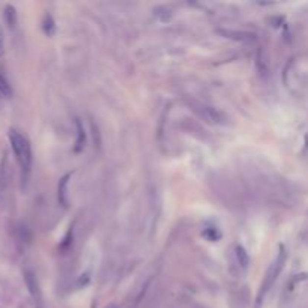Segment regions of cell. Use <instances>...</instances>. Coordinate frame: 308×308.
<instances>
[{"label": "cell", "mask_w": 308, "mask_h": 308, "mask_svg": "<svg viewBox=\"0 0 308 308\" xmlns=\"http://www.w3.org/2000/svg\"><path fill=\"white\" fill-rule=\"evenodd\" d=\"M84 143H86V134H84V129H83L81 122L77 121V140H76V148H74V151L76 152H80L84 148Z\"/></svg>", "instance_id": "obj_8"}, {"label": "cell", "mask_w": 308, "mask_h": 308, "mask_svg": "<svg viewBox=\"0 0 308 308\" xmlns=\"http://www.w3.org/2000/svg\"><path fill=\"white\" fill-rule=\"evenodd\" d=\"M3 17H5V21L6 25L14 29L15 25H17V12H15V8L12 5H6L5 9H3Z\"/></svg>", "instance_id": "obj_6"}, {"label": "cell", "mask_w": 308, "mask_h": 308, "mask_svg": "<svg viewBox=\"0 0 308 308\" xmlns=\"http://www.w3.org/2000/svg\"><path fill=\"white\" fill-rule=\"evenodd\" d=\"M194 110L199 113L200 117L212 125H224L226 124V116L215 107L207 105V104H202V103H196L194 104Z\"/></svg>", "instance_id": "obj_3"}, {"label": "cell", "mask_w": 308, "mask_h": 308, "mask_svg": "<svg viewBox=\"0 0 308 308\" xmlns=\"http://www.w3.org/2000/svg\"><path fill=\"white\" fill-rule=\"evenodd\" d=\"M234 257H236V262H238V266L242 271H247L248 266H250V256L245 251V248L241 247V245H236L234 247Z\"/></svg>", "instance_id": "obj_4"}, {"label": "cell", "mask_w": 308, "mask_h": 308, "mask_svg": "<svg viewBox=\"0 0 308 308\" xmlns=\"http://www.w3.org/2000/svg\"><path fill=\"white\" fill-rule=\"evenodd\" d=\"M25 278H26V284H27L29 292L32 293V296L38 298V295H39V287H38V281H36L35 275H33L30 271H27V272L25 274Z\"/></svg>", "instance_id": "obj_7"}, {"label": "cell", "mask_w": 308, "mask_h": 308, "mask_svg": "<svg viewBox=\"0 0 308 308\" xmlns=\"http://www.w3.org/2000/svg\"><path fill=\"white\" fill-rule=\"evenodd\" d=\"M42 29H44V32L49 35V36H51L53 33H54V30H56V25H54V20H53V17L50 15V14H47L45 17H44V21H42Z\"/></svg>", "instance_id": "obj_10"}, {"label": "cell", "mask_w": 308, "mask_h": 308, "mask_svg": "<svg viewBox=\"0 0 308 308\" xmlns=\"http://www.w3.org/2000/svg\"><path fill=\"white\" fill-rule=\"evenodd\" d=\"M287 260V253L284 251V248H280V253L277 256V258L272 262V265L269 266L265 278H263V282L262 286H260V290H258V295H257V305L262 304V301L265 299L266 293L271 290V287L274 286V282L277 281L278 275L281 274L282 268H284V263H286Z\"/></svg>", "instance_id": "obj_2"}, {"label": "cell", "mask_w": 308, "mask_h": 308, "mask_svg": "<svg viewBox=\"0 0 308 308\" xmlns=\"http://www.w3.org/2000/svg\"><path fill=\"white\" fill-rule=\"evenodd\" d=\"M71 178V175H66L60 179L59 182V188H57V197L62 206L68 205V199H66V189H68V179Z\"/></svg>", "instance_id": "obj_5"}, {"label": "cell", "mask_w": 308, "mask_h": 308, "mask_svg": "<svg viewBox=\"0 0 308 308\" xmlns=\"http://www.w3.org/2000/svg\"><path fill=\"white\" fill-rule=\"evenodd\" d=\"M3 53H5V35L2 27H0V57L3 56Z\"/></svg>", "instance_id": "obj_11"}, {"label": "cell", "mask_w": 308, "mask_h": 308, "mask_svg": "<svg viewBox=\"0 0 308 308\" xmlns=\"http://www.w3.org/2000/svg\"><path fill=\"white\" fill-rule=\"evenodd\" d=\"M9 141H11V148L14 151V155L21 167V173L27 179L32 170V162H33V154H32V146L27 137L20 132L15 128L9 129Z\"/></svg>", "instance_id": "obj_1"}, {"label": "cell", "mask_w": 308, "mask_h": 308, "mask_svg": "<svg viewBox=\"0 0 308 308\" xmlns=\"http://www.w3.org/2000/svg\"><path fill=\"white\" fill-rule=\"evenodd\" d=\"M0 97L2 98H11L12 97V87L5 76L0 74Z\"/></svg>", "instance_id": "obj_9"}, {"label": "cell", "mask_w": 308, "mask_h": 308, "mask_svg": "<svg viewBox=\"0 0 308 308\" xmlns=\"http://www.w3.org/2000/svg\"><path fill=\"white\" fill-rule=\"evenodd\" d=\"M107 308H117V307H116V305H108Z\"/></svg>", "instance_id": "obj_12"}]
</instances>
